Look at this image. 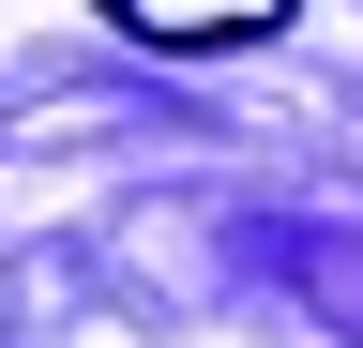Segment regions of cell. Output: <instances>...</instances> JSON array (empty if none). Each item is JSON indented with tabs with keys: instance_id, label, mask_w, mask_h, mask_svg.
I'll use <instances>...</instances> for the list:
<instances>
[{
	"instance_id": "obj_1",
	"label": "cell",
	"mask_w": 363,
	"mask_h": 348,
	"mask_svg": "<svg viewBox=\"0 0 363 348\" xmlns=\"http://www.w3.org/2000/svg\"><path fill=\"white\" fill-rule=\"evenodd\" d=\"M106 30H136V46L167 61H212V46H257V30H288V0H91Z\"/></svg>"
}]
</instances>
